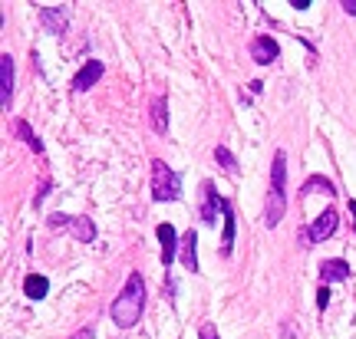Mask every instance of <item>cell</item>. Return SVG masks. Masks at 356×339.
Masks as SVG:
<instances>
[{
    "mask_svg": "<svg viewBox=\"0 0 356 339\" xmlns=\"http://www.w3.org/2000/svg\"><path fill=\"white\" fill-rule=\"evenodd\" d=\"M218 204H221V195L215 191V181H204L202 185V221L204 224H215Z\"/></svg>",
    "mask_w": 356,
    "mask_h": 339,
    "instance_id": "obj_11",
    "label": "cell"
},
{
    "mask_svg": "<svg viewBox=\"0 0 356 339\" xmlns=\"http://www.w3.org/2000/svg\"><path fill=\"white\" fill-rule=\"evenodd\" d=\"M155 234H159V240H162V264H172L178 257V251H181V240H178V234H175V227L172 224H159L155 227Z\"/></svg>",
    "mask_w": 356,
    "mask_h": 339,
    "instance_id": "obj_9",
    "label": "cell"
},
{
    "mask_svg": "<svg viewBox=\"0 0 356 339\" xmlns=\"http://www.w3.org/2000/svg\"><path fill=\"white\" fill-rule=\"evenodd\" d=\"M215 162L221 165V168H225L228 175H238V162H234V155H231L225 145H218V149H215Z\"/></svg>",
    "mask_w": 356,
    "mask_h": 339,
    "instance_id": "obj_18",
    "label": "cell"
},
{
    "mask_svg": "<svg viewBox=\"0 0 356 339\" xmlns=\"http://www.w3.org/2000/svg\"><path fill=\"white\" fill-rule=\"evenodd\" d=\"M327 303H330V287H320L317 290V306L320 310H327Z\"/></svg>",
    "mask_w": 356,
    "mask_h": 339,
    "instance_id": "obj_20",
    "label": "cell"
},
{
    "mask_svg": "<svg viewBox=\"0 0 356 339\" xmlns=\"http://www.w3.org/2000/svg\"><path fill=\"white\" fill-rule=\"evenodd\" d=\"M198 339H221V336H218L215 323H202V329H198Z\"/></svg>",
    "mask_w": 356,
    "mask_h": 339,
    "instance_id": "obj_19",
    "label": "cell"
},
{
    "mask_svg": "<svg viewBox=\"0 0 356 339\" xmlns=\"http://www.w3.org/2000/svg\"><path fill=\"white\" fill-rule=\"evenodd\" d=\"M221 214H225V240H221V257H231L234 251V208L228 198H221Z\"/></svg>",
    "mask_w": 356,
    "mask_h": 339,
    "instance_id": "obj_13",
    "label": "cell"
},
{
    "mask_svg": "<svg viewBox=\"0 0 356 339\" xmlns=\"http://www.w3.org/2000/svg\"><path fill=\"white\" fill-rule=\"evenodd\" d=\"M50 227H53V231L66 227V231H70V234H73L76 240H83V244L96 240V224H92L89 217H73V214H50Z\"/></svg>",
    "mask_w": 356,
    "mask_h": 339,
    "instance_id": "obj_4",
    "label": "cell"
},
{
    "mask_svg": "<svg viewBox=\"0 0 356 339\" xmlns=\"http://www.w3.org/2000/svg\"><path fill=\"white\" fill-rule=\"evenodd\" d=\"M337 224H340V214L333 211V208H327L307 231H300V240H304V244H320V240H327L337 234Z\"/></svg>",
    "mask_w": 356,
    "mask_h": 339,
    "instance_id": "obj_5",
    "label": "cell"
},
{
    "mask_svg": "<svg viewBox=\"0 0 356 339\" xmlns=\"http://www.w3.org/2000/svg\"><path fill=\"white\" fill-rule=\"evenodd\" d=\"M340 7H343V10L350 13V17H356V0H343V3H340Z\"/></svg>",
    "mask_w": 356,
    "mask_h": 339,
    "instance_id": "obj_23",
    "label": "cell"
},
{
    "mask_svg": "<svg viewBox=\"0 0 356 339\" xmlns=\"http://www.w3.org/2000/svg\"><path fill=\"white\" fill-rule=\"evenodd\" d=\"M40 24L47 26L50 33L63 37L66 30H70V13L63 7H40Z\"/></svg>",
    "mask_w": 356,
    "mask_h": 339,
    "instance_id": "obj_6",
    "label": "cell"
},
{
    "mask_svg": "<svg viewBox=\"0 0 356 339\" xmlns=\"http://www.w3.org/2000/svg\"><path fill=\"white\" fill-rule=\"evenodd\" d=\"M102 73H106V66H102L99 60H89V63H83V69L73 76V89H76V92H86V89H92L99 83Z\"/></svg>",
    "mask_w": 356,
    "mask_h": 339,
    "instance_id": "obj_8",
    "label": "cell"
},
{
    "mask_svg": "<svg viewBox=\"0 0 356 339\" xmlns=\"http://www.w3.org/2000/svg\"><path fill=\"white\" fill-rule=\"evenodd\" d=\"M195 247H198V234H195V231H185V234H181V267H185V270H188V274H198V251H195Z\"/></svg>",
    "mask_w": 356,
    "mask_h": 339,
    "instance_id": "obj_12",
    "label": "cell"
},
{
    "mask_svg": "<svg viewBox=\"0 0 356 339\" xmlns=\"http://www.w3.org/2000/svg\"><path fill=\"white\" fill-rule=\"evenodd\" d=\"M350 214H353V221H356V201L350 198Z\"/></svg>",
    "mask_w": 356,
    "mask_h": 339,
    "instance_id": "obj_24",
    "label": "cell"
},
{
    "mask_svg": "<svg viewBox=\"0 0 356 339\" xmlns=\"http://www.w3.org/2000/svg\"><path fill=\"white\" fill-rule=\"evenodd\" d=\"M350 276V264L346 261H323L320 264V280H323V287L327 283H340Z\"/></svg>",
    "mask_w": 356,
    "mask_h": 339,
    "instance_id": "obj_14",
    "label": "cell"
},
{
    "mask_svg": "<svg viewBox=\"0 0 356 339\" xmlns=\"http://www.w3.org/2000/svg\"><path fill=\"white\" fill-rule=\"evenodd\" d=\"M152 129L159 132V135H165L168 132V102H165V96H159V99L152 102Z\"/></svg>",
    "mask_w": 356,
    "mask_h": 339,
    "instance_id": "obj_16",
    "label": "cell"
},
{
    "mask_svg": "<svg viewBox=\"0 0 356 339\" xmlns=\"http://www.w3.org/2000/svg\"><path fill=\"white\" fill-rule=\"evenodd\" d=\"M142 310H145V280H142L139 270H132L126 287L119 290V297L109 306V316L119 329H132L142 320Z\"/></svg>",
    "mask_w": 356,
    "mask_h": 339,
    "instance_id": "obj_1",
    "label": "cell"
},
{
    "mask_svg": "<svg viewBox=\"0 0 356 339\" xmlns=\"http://www.w3.org/2000/svg\"><path fill=\"white\" fill-rule=\"evenodd\" d=\"M152 198L155 201H178L181 198V178L162 158L152 162Z\"/></svg>",
    "mask_w": 356,
    "mask_h": 339,
    "instance_id": "obj_3",
    "label": "cell"
},
{
    "mask_svg": "<svg viewBox=\"0 0 356 339\" xmlns=\"http://www.w3.org/2000/svg\"><path fill=\"white\" fill-rule=\"evenodd\" d=\"M17 135L24 138V142H26V149H30V151H37V155H43V142H40V138L33 135V129L26 126V122H17Z\"/></svg>",
    "mask_w": 356,
    "mask_h": 339,
    "instance_id": "obj_17",
    "label": "cell"
},
{
    "mask_svg": "<svg viewBox=\"0 0 356 339\" xmlns=\"http://www.w3.org/2000/svg\"><path fill=\"white\" fill-rule=\"evenodd\" d=\"M287 211V155L284 149L274 151V162H270V188H267V211H264V224L274 227L284 221Z\"/></svg>",
    "mask_w": 356,
    "mask_h": 339,
    "instance_id": "obj_2",
    "label": "cell"
},
{
    "mask_svg": "<svg viewBox=\"0 0 356 339\" xmlns=\"http://www.w3.org/2000/svg\"><path fill=\"white\" fill-rule=\"evenodd\" d=\"M251 56H254V63L270 66L280 56L277 40H274V37H254V40H251Z\"/></svg>",
    "mask_w": 356,
    "mask_h": 339,
    "instance_id": "obj_7",
    "label": "cell"
},
{
    "mask_svg": "<svg viewBox=\"0 0 356 339\" xmlns=\"http://www.w3.org/2000/svg\"><path fill=\"white\" fill-rule=\"evenodd\" d=\"M0 102H3V109L10 113V102H13V60H10V53L0 56Z\"/></svg>",
    "mask_w": 356,
    "mask_h": 339,
    "instance_id": "obj_10",
    "label": "cell"
},
{
    "mask_svg": "<svg viewBox=\"0 0 356 339\" xmlns=\"http://www.w3.org/2000/svg\"><path fill=\"white\" fill-rule=\"evenodd\" d=\"M24 293H26V300H43L50 293V280L43 274H30L24 280Z\"/></svg>",
    "mask_w": 356,
    "mask_h": 339,
    "instance_id": "obj_15",
    "label": "cell"
},
{
    "mask_svg": "<svg viewBox=\"0 0 356 339\" xmlns=\"http://www.w3.org/2000/svg\"><path fill=\"white\" fill-rule=\"evenodd\" d=\"M47 191H50V181H43V188H40V195L33 198V204H37V208L43 204V198H47Z\"/></svg>",
    "mask_w": 356,
    "mask_h": 339,
    "instance_id": "obj_22",
    "label": "cell"
},
{
    "mask_svg": "<svg viewBox=\"0 0 356 339\" xmlns=\"http://www.w3.org/2000/svg\"><path fill=\"white\" fill-rule=\"evenodd\" d=\"M92 336H96V333H92V326H86V329H79V333H73L70 339H92Z\"/></svg>",
    "mask_w": 356,
    "mask_h": 339,
    "instance_id": "obj_21",
    "label": "cell"
}]
</instances>
